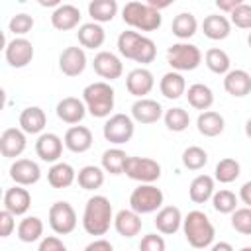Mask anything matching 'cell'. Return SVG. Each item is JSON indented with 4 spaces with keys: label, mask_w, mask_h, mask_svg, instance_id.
Wrapping results in <instances>:
<instances>
[{
    "label": "cell",
    "mask_w": 251,
    "mask_h": 251,
    "mask_svg": "<svg viewBox=\"0 0 251 251\" xmlns=\"http://www.w3.org/2000/svg\"><path fill=\"white\" fill-rule=\"evenodd\" d=\"M57 118L65 124H71V126H76L82 122V118L86 116V106L80 98H75V96H67L63 100H59L57 108Z\"/></svg>",
    "instance_id": "ac0fdd59"
},
{
    "label": "cell",
    "mask_w": 251,
    "mask_h": 251,
    "mask_svg": "<svg viewBox=\"0 0 251 251\" xmlns=\"http://www.w3.org/2000/svg\"><path fill=\"white\" fill-rule=\"evenodd\" d=\"M118 51L122 57L131 59L141 65H149L157 57L155 41L139 31H133V29H126L118 35Z\"/></svg>",
    "instance_id": "6da1fadb"
},
{
    "label": "cell",
    "mask_w": 251,
    "mask_h": 251,
    "mask_svg": "<svg viewBox=\"0 0 251 251\" xmlns=\"http://www.w3.org/2000/svg\"><path fill=\"white\" fill-rule=\"evenodd\" d=\"M171 29H173V35L178 37L180 41L190 39V37L196 33V29H198V20H196V16L190 14V12H180V14L175 16Z\"/></svg>",
    "instance_id": "836d02e7"
},
{
    "label": "cell",
    "mask_w": 251,
    "mask_h": 251,
    "mask_svg": "<svg viewBox=\"0 0 251 251\" xmlns=\"http://www.w3.org/2000/svg\"><path fill=\"white\" fill-rule=\"evenodd\" d=\"M224 88L233 98H243L251 92V75L243 69H231L224 76Z\"/></svg>",
    "instance_id": "d4e9b609"
},
{
    "label": "cell",
    "mask_w": 251,
    "mask_h": 251,
    "mask_svg": "<svg viewBox=\"0 0 251 251\" xmlns=\"http://www.w3.org/2000/svg\"><path fill=\"white\" fill-rule=\"evenodd\" d=\"M202 31L212 41H222L231 33V22L222 14H210L202 22Z\"/></svg>",
    "instance_id": "83f0119b"
},
{
    "label": "cell",
    "mask_w": 251,
    "mask_h": 251,
    "mask_svg": "<svg viewBox=\"0 0 251 251\" xmlns=\"http://www.w3.org/2000/svg\"><path fill=\"white\" fill-rule=\"evenodd\" d=\"M155 86V78H153V73L145 67H137V69H131L126 76V88L131 96H135L137 100L139 98H145Z\"/></svg>",
    "instance_id": "7c38bea8"
},
{
    "label": "cell",
    "mask_w": 251,
    "mask_h": 251,
    "mask_svg": "<svg viewBox=\"0 0 251 251\" xmlns=\"http://www.w3.org/2000/svg\"><path fill=\"white\" fill-rule=\"evenodd\" d=\"M186 100L188 104L194 108V110H200V112H206L212 108L214 104V92L208 84H202V82H194L188 86L186 90Z\"/></svg>",
    "instance_id": "1f68e13d"
},
{
    "label": "cell",
    "mask_w": 251,
    "mask_h": 251,
    "mask_svg": "<svg viewBox=\"0 0 251 251\" xmlns=\"http://www.w3.org/2000/svg\"><path fill=\"white\" fill-rule=\"evenodd\" d=\"M65 147L73 153H86L90 147H92V131L86 127V126H71L67 131H65Z\"/></svg>",
    "instance_id": "ffe728a7"
},
{
    "label": "cell",
    "mask_w": 251,
    "mask_h": 251,
    "mask_svg": "<svg viewBox=\"0 0 251 251\" xmlns=\"http://www.w3.org/2000/svg\"><path fill=\"white\" fill-rule=\"evenodd\" d=\"M245 135H247V137L251 139V118H249V120L245 122Z\"/></svg>",
    "instance_id": "9f6ffc18"
},
{
    "label": "cell",
    "mask_w": 251,
    "mask_h": 251,
    "mask_svg": "<svg viewBox=\"0 0 251 251\" xmlns=\"http://www.w3.org/2000/svg\"><path fill=\"white\" fill-rule=\"evenodd\" d=\"M208 163V153L198 147V145H190L182 151V165L188 171H200L202 167H206Z\"/></svg>",
    "instance_id": "7bdbcfd3"
},
{
    "label": "cell",
    "mask_w": 251,
    "mask_h": 251,
    "mask_svg": "<svg viewBox=\"0 0 251 251\" xmlns=\"http://www.w3.org/2000/svg\"><path fill=\"white\" fill-rule=\"evenodd\" d=\"M163 120H165L167 129H171V131H175V133H180V131H184V129L190 126V116H188V112H186L184 108H178V106L167 110L165 116H163Z\"/></svg>",
    "instance_id": "60d3db41"
},
{
    "label": "cell",
    "mask_w": 251,
    "mask_h": 251,
    "mask_svg": "<svg viewBox=\"0 0 251 251\" xmlns=\"http://www.w3.org/2000/svg\"><path fill=\"white\" fill-rule=\"evenodd\" d=\"M10 178L18 186H31V184L39 182L41 169L31 159H16L12 163V167H10Z\"/></svg>",
    "instance_id": "5bb4252c"
},
{
    "label": "cell",
    "mask_w": 251,
    "mask_h": 251,
    "mask_svg": "<svg viewBox=\"0 0 251 251\" xmlns=\"http://www.w3.org/2000/svg\"><path fill=\"white\" fill-rule=\"evenodd\" d=\"M229 22L239 27V29H251V4L241 2L231 14H229Z\"/></svg>",
    "instance_id": "bcb514c9"
},
{
    "label": "cell",
    "mask_w": 251,
    "mask_h": 251,
    "mask_svg": "<svg viewBox=\"0 0 251 251\" xmlns=\"http://www.w3.org/2000/svg\"><path fill=\"white\" fill-rule=\"evenodd\" d=\"M163 106L151 98H139L131 104V118L137 124H155L163 118Z\"/></svg>",
    "instance_id": "e0dca14e"
},
{
    "label": "cell",
    "mask_w": 251,
    "mask_h": 251,
    "mask_svg": "<svg viewBox=\"0 0 251 251\" xmlns=\"http://www.w3.org/2000/svg\"><path fill=\"white\" fill-rule=\"evenodd\" d=\"M75 180H76V171L73 169V165L65 161L51 165V169L47 171V182L53 188H69Z\"/></svg>",
    "instance_id": "4dcf8cb0"
},
{
    "label": "cell",
    "mask_w": 251,
    "mask_h": 251,
    "mask_svg": "<svg viewBox=\"0 0 251 251\" xmlns=\"http://www.w3.org/2000/svg\"><path fill=\"white\" fill-rule=\"evenodd\" d=\"M247 45L251 47V31H249V35H247Z\"/></svg>",
    "instance_id": "6f0895ef"
},
{
    "label": "cell",
    "mask_w": 251,
    "mask_h": 251,
    "mask_svg": "<svg viewBox=\"0 0 251 251\" xmlns=\"http://www.w3.org/2000/svg\"><path fill=\"white\" fill-rule=\"evenodd\" d=\"M204 63H206V67H208L212 73H216V75H224V76H226V75L231 71L229 55H227L224 49H220V47L208 49L206 55H204Z\"/></svg>",
    "instance_id": "74e56055"
},
{
    "label": "cell",
    "mask_w": 251,
    "mask_h": 251,
    "mask_svg": "<svg viewBox=\"0 0 251 251\" xmlns=\"http://www.w3.org/2000/svg\"><path fill=\"white\" fill-rule=\"evenodd\" d=\"M239 175H241V165L231 157L220 159L216 165V171H214V178L222 184H229V182L237 180Z\"/></svg>",
    "instance_id": "ab89813d"
},
{
    "label": "cell",
    "mask_w": 251,
    "mask_h": 251,
    "mask_svg": "<svg viewBox=\"0 0 251 251\" xmlns=\"http://www.w3.org/2000/svg\"><path fill=\"white\" fill-rule=\"evenodd\" d=\"M37 251H69V249H67V245L57 235H47V237L41 239Z\"/></svg>",
    "instance_id": "c3c4849f"
},
{
    "label": "cell",
    "mask_w": 251,
    "mask_h": 251,
    "mask_svg": "<svg viewBox=\"0 0 251 251\" xmlns=\"http://www.w3.org/2000/svg\"><path fill=\"white\" fill-rule=\"evenodd\" d=\"M129 155H126L124 149L120 147H112V149H106L102 153V169L104 173H110V175H122L124 169H126V161H127Z\"/></svg>",
    "instance_id": "f35d334b"
},
{
    "label": "cell",
    "mask_w": 251,
    "mask_h": 251,
    "mask_svg": "<svg viewBox=\"0 0 251 251\" xmlns=\"http://www.w3.org/2000/svg\"><path fill=\"white\" fill-rule=\"evenodd\" d=\"M43 235V222L37 216H25L18 224V239L24 243H33Z\"/></svg>",
    "instance_id": "8d00e7d4"
},
{
    "label": "cell",
    "mask_w": 251,
    "mask_h": 251,
    "mask_svg": "<svg viewBox=\"0 0 251 251\" xmlns=\"http://www.w3.org/2000/svg\"><path fill=\"white\" fill-rule=\"evenodd\" d=\"M80 10L73 4H61L51 14V25L59 31H71L80 24Z\"/></svg>",
    "instance_id": "7402d4cb"
},
{
    "label": "cell",
    "mask_w": 251,
    "mask_h": 251,
    "mask_svg": "<svg viewBox=\"0 0 251 251\" xmlns=\"http://www.w3.org/2000/svg\"><path fill=\"white\" fill-rule=\"evenodd\" d=\"M231 227L241 235H251V208H237L231 214Z\"/></svg>",
    "instance_id": "ee69618b"
},
{
    "label": "cell",
    "mask_w": 251,
    "mask_h": 251,
    "mask_svg": "<svg viewBox=\"0 0 251 251\" xmlns=\"http://www.w3.org/2000/svg\"><path fill=\"white\" fill-rule=\"evenodd\" d=\"M124 173L139 184H153L161 178V165L151 157H127Z\"/></svg>",
    "instance_id": "9c48e42d"
},
{
    "label": "cell",
    "mask_w": 251,
    "mask_h": 251,
    "mask_svg": "<svg viewBox=\"0 0 251 251\" xmlns=\"http://www.w3.org/2000/svg\"><path fill=\"white\" fill-rule=\"evenodd\" d=\"M33 55H35L33 45H31V41L25 39V37H14V39L8 41L6 47H4V57H6L8 65L14 67V69H24V67H27V65L31 63Z\"/></svg>",
    "instance_id": "8fae6325"
},
{
    "label": "cell",
    "mask_w": 251,
    "mask_h": 251,
    "mask_svg": "<svg viewBox=\"0 0 251 251\" xmlns=\"http://www.w3.org/2000/svg\"><path fill=\"white\" fill-rule=\"evenodd\" d=\"M141 226H143V222H141V216L137 214V212H133L131 208L129 210H120L116 216H114V227H116V231L122 235V237H126V239H131V237H135L139 231H141Z\"/></svg>",
    "instance_id": "cb8c5ba5"
},
{
    "label": "cell",
    "mask_w": 251,
    "mask_h": 251,
    "mask_svg": "<svg viewBox=\"0 0 251 251\" xmlns=\"http://www.w3.org/2000/svg\"><path fill=\"white\" fill-rule=\"evenodd\" d=\"M76 182L82 190H98L104 184V169L96 165H86L76 173Z\"/></svg>",
    "instance_id": "d590c367"
},
{
    "label": "cell",
    "mask_w": 251,
    "mask_h": 251,
    "mask_svg": "<svg viewBox=\"0 0 251 251\" xmlns=\"http://www.w3.org/2000/svg\"><path fill=\"white\" fill-rule=\"evenodd\" d=\"M92 67H94V73L98 76H102L104 80H116L124 73L122 59L116 53H112V51H100V53H96L94 55V61H92Z\"/></svg>",
    "instance_id": "4fadbf2b"
},
{
    "label": "cell",
    "mask_w": 251,
    "mask_h": 251,
    "mask_svg": "<svg viewBox=\"0 0 251 251\" xmlns=\"http://www.w3.org/2000/svg\"><path fill=\"white\" fill-rule=\"evenodd\" d=\"M239 200H241L247 208H251V180H247V182L239 188Z\"/></svg>",
    "instance_id": "f5cc1de1"
},
{
    "label": "cell",
    "mask_w": 251,
    "mask_h": 251,
    "mask_svg": "<svg viewBox=\"0 0 251 251\" xmlns=\"http://www.w3.org/2000/svg\"><path fill=\"white\" fill-rule=\"evenodd\" d=\"M239 251H251V245H247V247H241Z\"/></svg>",
    "instance_id": "680465c9"
},
{
    "label": "cell",
    "mask_w": 251,
    "mask_h": 251,
    "mask_svg": "<svg viewBox=\"0 0 251 251\" xmlns=\"http://www.w3.org/2000/svg\"><path fill=\"white\" fill-rule=\"evenodd\" d=\"M84 251H114V245L108 241V239H94V241H90L86 247H84Z\"/></svg>",
    "instance_id": "f907efd6"
},
{
    "label": "cell",
    "mask_w": 251,
    "mask_h": 251,
    "mask_svg": "<svg viewBox=\"0 0 251 251\" xmlns=\"http://www.w3.org/2000/svg\"><path fill=\"white\" fill-rule=\"evenodd\" d=\"M182 233L190 247L206 249V247H212L214 243L216 227L202 210H192L182 220Z\"/></svg>",
    "instance_id": "3957f363"
},
{
    "label": "cell",
    "mask_w": 251,
    "mask_h": 251,
    "mask_svg": "<svg viewBox=\"0 0 251 251\" xmlns=\"http://www.w3.org/2000/svg\"><path fill=\"white\" fill-rule=\"evenodd\" d=\"M25 133L20 127H8L0 135V151L6 159H16L25 151Z\"/></svg>",
    "instance_id": "d6986e66"
},
{
    "label": "cell",
    "mask_w": 251,
    "mask_h": 251,
    "mask_svg": "<svg viewBox=\"0 0 251 251\" xmlns=\"http://www.w3.org/2000/svg\"><path fill=\"white\" fill-rule=\"evenodd\" d=\"M210 251H233V247L227 241H218V243H212Z\"/></svg>",
    "instance_id": "db71d44e"
},
{
    "label": "cell",
    "mask_w": 251,
    "mask_h": 251,
    "mask_svg": "<svg viewBox=\"0 0 251 251\" xmlns=\"http://www.w3.org/2000/svg\"><path fill=\"white\" fill-rule=\"evenodd\" d=\"M182 214L176 206H163L155 216V227L159 233L173 235L182 227Z\"/></svg>",
    "instance_id": "603a6c76"
},
{
    "label": "cell",
    "mask_w": 251,
    "mask_h": 251,
    "mask_svg": "<svg viewBox=\"0 0 251 251\" xmlns=\"http://www.w3.org/2000/svg\"><path fill=\"white\" fill-rule=\"evenodd\" d=\"M59 69L65 76H78L86 69V53L82 47H65L59 55Z\"/></svg>",
    "instance_id": "9a60e30c"
},
{
    "label": "cell",
    "mask_w": 251,
    "mask_h": 251,
    "mask_svg": "<svg viewBox=\"0 0 251 251\" xmlns=\"http://www.w3.org/2000/svg\"><path fill=\"white\" fill-rule=\"evenodd\" d=\"M159 90H161V94H163L165 98L176 100V98H180L182 94H186V80H184V76H182L180 73L169 71V73H165V75L161 76V80H159Z\"/></svg>",
    "instance_id": "f546056e"
},
{
    "label": "cell",
    "mask_w": 251,
    "mask_h": 251,
    "mask_svg": "<svg viewBox=\"0 0 251 251\" xmlns=\"http://www.w3.org/2000/svg\"><path fill=\"white\" fill-rule=\"evenodd\" d=\"M45 124H47V116L39 106H27L20 114V129L24 133L41 135V131L45 129Z\"/></svg>",
    "instance_id": "484cf974"
},
{
    "label": "cell",
    "mask_w": 251,
    "mask_h": 251,
    "mask_svg": "<svg viewBox=\"0 0 251 251\" xmlns=\"http://www.w3.org/2000/svg\"><path fill=\"white\" fill-rule=\"evenodd\" d=\"M114 98H116V92L106 80L90 82L82 90V102L86 106V112L92 118H110L114 110Z\"/></svg>",
    "instance_id": "277c9868"
},
{
    "label": "cell",
    "mask_w": 251,
    "mask_h": 251,
    "mask_svg": "<svg viewBox=\"0 0 251 251\" xmlns=\"http://www.w3.org/2000/svg\"><path fill=\"white\" fill-rule=\"evenodd\" d=\"M8 29L14 33V35H18V37H24L25 33H29L31 29H33V18L29 16V14H16L12 20H10V24H8Z\"/></svg>",
    "instance_id": "f6af8a7d"
},
{
    "label": "cell",
    "mask_w": 251,
    "mask_h": 251,
    "mask_svg": "<svg viewBox=\"0 0 251 251\" xmlns=\"http://www.w3.org/2000/svg\"><path fill=\"white\" fill-rule=\"evenodd\" d=\"M167 63L173 67V71L176 73H184V71H194L198 69V65L202 63V51L188 41H178L173 43L167 49Z\"/></svg>",
    "instance_id": "8992f818"
},
{
    "label": "cell",
    "mask_w": 251,
    "mask_h": 251,
    "mask_svg": "<svg viewBox=\"0 0 251 251\" xmlns=\"http://www.w3.org/2000/svg\"><path fill=\"white\" fill-rule=\"evenodd\" d=\"M76 37H78V43H80L82 49H98L106 41V31L100 24L88 22V24H82L78 27Z\"/></svg>",
    "instance_id": "f1b7e54d"
},
{
    "label": "cell",
    "mask_w": 251,
    "mask_h": 251,
    "mask_svg": "<svg viewBox=\"0 0 251 251\" xmlns=\"http://www.w3.org/2000/svg\"><path fill=\"white\" fill-rule=\"evenodd\" d=\"M14 214H10L8 210H2L0 212V237H8L14 227H16V222H14Z\"/></svg>",
    "instance_id": "681fc988"
},
{
    "label": "cell",
    "mask_w": 251,
    "mask_h": 251,
    "mask_svg": "<svg viewBox=\"0 0 251 251\" xmlns=\"http://www.w3.org/2000/svg\"><path fill=\"white\" fill-rule=\"evenodd\" d=\"M212 206L220 214H233L237 210V196L231 190H216L212 196Z\"/></svg>",
    "instance_id": "b9f144b4"
},
{
    "label": "cell",
    "mask_w": 251,
    "mask_h": 251,
    "mask_svg": "<svg viewBox=\"0 0 251 251\" xmlns=\"http://www.w3.org/2000/svg\"><path fill=\"white\" fill-rule=\"evenodd\" d=\"M31 206V194L24 186H12L4 192V210L14 216H24Z\"/></svg>",
    "instance_id": "44dd1931"
},
{
    "label": "cell",
    "mask_w": 251,
    "mask_h": 251,
    "mask_svg": "<svg viewBox=\"0 0 251 251\" xmlns=\"http://www.w3.org/2000/svg\"><path fill=\"white\" fill-rule=\"evenodd\" d=\"M216 192V178L210 175H198L188 186V196L194 204H206Z\"/></svg>",
    "instance_id": "4316f807"
},
{
    "label": "cell",
    "mask_w": 251,
    "mask_h": 251,
    "mask_svg": "<svg viewBox=\"0 0 251 251\" xmlns=\"http://www.w3.org/2000/svg\"><path fill=\"white\" fill-rule=\"evenodd\" d=\"M118 14V2L116 0H92L88 4V16L94 24H106L112 22Z\"/></svg>",
    "instance_id": "e575fe53"
},
{
    "label": "cell",
    "mask_w": 251,
    "mask_h": 251,
    "mask_svg": "<svg viewBox=\"0 0 251 251\" xmlns=\"http://www.w3.org/2000/svg\"><path fill=\"white\" fill-rule=\"evenodd\" d=\"M63 145H65V141L57 133L47 131V133H41L37 137V141H35V153H37V157L41 161L55 165V163H59V157L63 153Z\"/></svg>",
    "instance_id": "2e32d148"
},
{
    "label": "cell",
    "mask_w": 251,
    "mask_h": 251,
    "mask_svg": "<svg viewBox=\"0 0 251 251\" xmlns=\"http://www.w3.org/2000/svg\"><path fill=\"white\" fill-rule=\"evenodd\" d=\"M122 20L129 27L137 31H155L163 24V16L159 10L151 8L147 2H127L122 10Z\"/></svg>",
    "instance_id": "5b68a950"
},
{
    "label": "cell",
    "mask_w": 251,
    "mask_h": 251,
    "mask_svg": "<svg viewBox=\"0 0 251 251\" xmlns=\"http://www.w3.org/2000/svg\"><path fill=\"white\" fill-rule=\"evenodd\" d=\"M165 249H167V243L163 235H157V233H147L139 241V251H165Z\"/></svg>",
    "instance_id": "7dc6e473"
},
{
    "label": "cell",
    "mask_w": 251,
    "mask_h": 251,
    "mask_svg": "<svg viewBox=\"0 0 251 251\" xmlns=\"http://www.w3.org/2000/svg\"><path fill=\"white\" fill-rule=\"evenodd\" d=\"M163 202H165V194L155 184H139L129 194V208L139 216L159 212L163 208Z\"/></svg>",
    "instance_id": "52a82bcc"
},
{
    "label": "cell",
    "mask_w": 251,
    "mask_h": 251,
    "mask_svg": "<svg viewBox=\"0 0 251 251\" xmlns=\"http://www.w3.org/2000/svg\"><path fill=\"white\" fill-rule=\"evenodd\" d=\"M226 127V120L222 114L214 112V110H206V112H200L198 120H196V129L204 135V137H216L224 131Z\"/></svg>",
    "instance_id": "d6a6232c"
},
{
    "label": "cell",
    "mask_w": 251,
    "mask_h": 251,
    "mask_svg": "<svg viewBox=\"0 0 251 251\" xmlns=\"http://www.w3.org/2000/svg\"><path fill=\"white\" fill-rule=\"evenodd\" d=\"M135 133V124L133 118L127 114H114L104 122L102 127V135L106 141L114 143V145H124L127 143Z\"/></svg>",
    "instance_id": "ba28073f"
},
{
    "label": "cell",
    "mask_w": 251,
    "mask_h": 251,
    "mask_svg": "<svg viewBox=\"0 0 251 251\" xmlns=\"http://www.w3.org/2000/svg\"><path fill=\"white\" fill-rule=\"evenodd\" d=\"M239 4H241V0H216L218 10L220 12H226V14H231Z\"/></svg>",
    "instance_id": "816d5d0a"
},
{
    "label": "cell",
    "mask_w": 251,
    "mask_h": 251,
    "mask_svg": "<svg viewBox=\"0 0 251 251\" xmlns=\"http://www.w3.org/2000/svg\"><path fill=\"white\" fill-rule=\"evenodd\" d=\"M49 226L51 229L57 233V235H69L75 231L76 227V212L75 208L65 202V200H59L55 204H51L49 208Z\"/></svg>",
    "instance_id": "30bf717a"
},
{
    "label": "cell",
    "mask_w": 251,
    "mask_h": 251,
    "mask_svg": "<svg viewBox=\"0 0 251 251\" xmlns=\"http://www.w3.org/2000/svg\"><path fill=\"white\" fill-rule=\"evenodd\" d=\"M39 4H41V6H55V8H59V6H61V2H59V0H41Z\"/></svg>",
    "instance_id": "11a10c76"
},
{
    "label": "cell",
    "mask_w": 251,
    "mask_h": 251,
    "mask_svg": "<svg viewBox=\"0 0 251 251\" xmlns=\"http://www.w3.org/2000/svg\"><path fill=\"white\" fill-rule=\"evenodd\" d=\"M114 224V210L106 196L94 194L86 200L82 212V227L88 235H104Z\"/></svg>",
    "instance_id": "7a4b0ae2"
}]
</instances>
